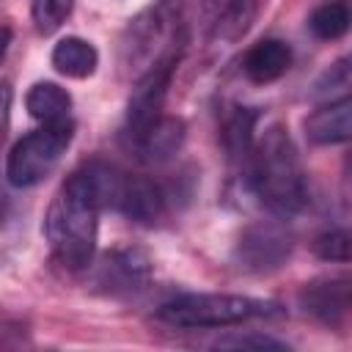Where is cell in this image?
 <instances>
[{
    "instance_id": "cell-1",
    "label": "cell",
    "mask_w": 352,
    "mask_h": 352,
    "mask_svg": "<svg viewBox=\"0 0 352 352\" xmlns=\"http://www.w3.org/2000/svg\"><path fill=\"white\" fill-rule=\"evenodd\" d=\"M245 184L258 198V204L278 220L294 217L308 204V176L300 151L283 124H272L256 138Z\"/></svg>"
},
{
    "instance_id": "cell-2",
    "label": "cell",
    "mask_w": 352,
    "mask_h": 352,
    "mask_svg": "<svg viewBox=\"0 0 352 352\" xmlns=\"http://www.w3.org/2000/svg\"><path fill=\"white\" fill-rule=\"evenodd\" d=\"M99 212L102 204L80 165L66 176L44 214V239L63 270L80 272L91 264L99 236Z\"/></svg>"
},
{
    "instance_id": "cell-3",
    "label": "cell",
    "mask_w": 352,
    "mask_h": 352,
    "mask_svg": "<svg viewBox=\"0 0 352 352\" xmlns=\"http://www.w3.org/2000/svg\"><path fill=\"white\" fill-rule=\"evenodd\" d=\"M187 0H157L135 19H129L126 30L118 41V63L126 74L138 72V77L162 55L182 50V16Z\"/></svg>"
},
{
    "instance_id": "cell-4",
    "label": "cell",
    "mask_w": 352,
    "mask_h": 352,
    "mask_svg": "<svg viewBox=\"0 0 352 352\" xmlns=\"http://www.w3.org/2000/svg\"><path fill=\"white\" fill-rule=\"evenodd\" d=\"M278 314L275 302L245 297V294H179L157 308V316L182 330H206V327H234L258 316Z\"/></svg>"
},
{
    "instance_id": "cell-5",
    "label": "cell",
    "mask_w": 352,
    "mask_h": 352,
    "mask_svg": "<svg viewBox=\"0 0 352 352\" xmlns=\"http://www.w3.org/2000/svg\"><path fill=\"white\" fill-rule=\"evenodd\" d=\"M74 138V124L55 121L22 135L6 157V179L11 187H33L52 173Z\"/></svg>"
},
{
    "instance_id": "cell-6",
    "label": "cell",
    "mask_w": 352,
    "mask_h": 352,
    "mask_svg": "<svg viewBox=\"0 0 352 352\" xmlns=\"http://www.w3.org/2000/svg\"><path fill=\"white\" fill-rule=\"evenodd\" d=\"M182 50H173L168 55H162L160 60H154L135 82L129 102H126V121H124V132L129 138V146L135 148L138 140L148 132V126L162 116V104L173 80V72L179 66Z\"/></svg>"
},
{
    "instance_id": "cell-7",
    "label": "cell",
    "mask_w": 352,
    "mask_h": 352,
    "mask_svg": "<svg viewBox=\"0 0 352 352\" xmlns=\"http://www.w3.org/2000/svg\"><path fill=\"white\" fill-rule=\"evenodd\" d=\"M292 256V236L275 220L253 223L242 231L236 242V261L245 272H272L280 270Z\"/></svg>"
},
{
    "instance_id": "cell-8",
    "label": "cell",
    "mask_w": 352,
    "mask_h": 352,
    "mask_svg": "<svg viewBox=\"0 0 352 352\" xmlns=\"http://www.w3.org/2000/svg\"><path fill=\"white\" fill-rule=\"evenodd\" d=\"M148 275H151V261L143 250L118 248L104 256L94 283L102 286L107 294H132L148 283Z\"/></svg>"
},
{
    "instance_id": "cell-9",
    "label": "cell",
    "mask_w": 352,
    "mask_h": 352,
    "mask_svg": "<svg viewBox=\"0 0 352 352\" xmlns=\"http://www.w3.org/2000/svg\"><path fill=\"white\" fill-rule=\"evenodd\" d=\"M302 314L314 316L327 327L344 324L349 314V280L346 278H316L297 294Z\"/></svg>"
},
{
    "instance_id": "cell-10",
    "label": "cell",
    "mask_w": 352,
    "mask_h": 352,
    "mask_svg": "<svg viewBox=\"0 0 352 352\" xmlns=\"http://www.w3.org/2000/svg\"><path fill=\"white\" fill-rule=\"evenodd\" d=\"M305 138L314 146H338L346 143L352 135V99L338 96L330 99L327 104L316 107L305 118Z\"/></svg>"
},
{
    "instance_id": "cell-11",
    "label": "cell",
    "mask_w": 352,
    "mask_h": 352,
    "mask_svg": "<svg viewBox=\"0 0 352 352\" xmlns=\"http://www.w3.org/2000/svg\"><path fill=\"white\" fill-rule=\"evenodd\" d=\"M289 66H292V47L280 38H261L242 58V72L256 85L280 80L289 72Z\"/></svg>"
},
{
    "instance_id": "cell-12",
    "label": "cell",
    "mask_w": 352,
    "mask_h": 352,
    "mask_svg": "<svg viewBox=\"0 0 352 352\" xmlns=\"http://www.w3.org/2000/svg\"><path fill=\"white\" fill-rule=\"evenodd\" d=\"M256 124H258L256 107H234V113L226 118V126H223V143H226L228 160L242 170V176L256 143Z\"/></svg>"
},
{
    "instance_id": "cell-13",
    "label": "cell",
    "mask_w": 352,
    "mask_h": 352,
    "mask_svg": "<svg viewBox=\"0 0 352 352\" xmlns=\"http://www.w3.org/2000/svg\"><path fill=\"white\" fill-rule=\"evenodd\" d=\"M182 143H184V121L173 116H160L148 126V132L138 140L135 151L146 162H165L182 148Z\"/></svg>"
},
{
    "instance_id": "cell-14",
    "label": "cell",
    "mask_w": 352,
    "mask_h": 352,
    "mask_svg": "<svg viewBox=\"0 0 352 352\" xmlns=\"http://www.w3.org/2000/svg\"><path fill=\"white\" fill-rule=\"evenodd\" d=\"M50 60H52L58 74L72 77V80H85V77H91L96 72L99 52H96V47L91 41H85L80 36H66L52 47Z\"/></svg>"
},
{
    "instance_id": "cell-15",
    "label": "cell",
    "mask_w": 352,
    "mask_h": 352,
    "mask_svg": "<svg viewBox=\"0 0 352 352\" xmlns=\"http://www.w3.org/2000/svg\"><path fill=\"white\" fill-rule=\"evenodd\" d=\"M25 107L28 113L41 121V124H55V121H69L72 113V96L66 88H60L58 82L41 80L33 82L25 94Z\"/></svg>"
},
{
    "instance_id": "cell-16",
    "label": "cell",
    "mask_w": 352,
    "mask_h": 352,
    "mask_svg": "<svg viewBox=\"0 0 352 352\" xmlns=\"http://www.w3.org/2000/svg\"><path fill=\"white\" fill-rule=\"evenodd\" d=\"M308 30L322 41H336L349 30V3L324 0L308 14Z\"/></svg>"
},
{
    "instance_id": "cell-17",
    "label": "cell",
    "mask_w": 352,
    "mask_h": 352,
    "mask_svg": "<svg viewBox=\"0 0 352 352\" xmlns=\"http://www.w3.org/2000/svg\"><path fill=\"white\" fill-rule=\"evenodd\" d=\"M264 0H228L226 11L217 16V33L228 41H236L256 22Z\"/></svg>"
},
{
    "instance_id": "cell-18",
    "label": "cell",
    "mask_w": 352,
    "mask_h": 352,
    "mask_svg": "<svg viewBox=\"0 0 352 352\" xmlns=\"http://www.w3.org/2000/svg\"><path fill=\"white\" fill-rule=\"evenodd\" d=\"M74 0H30V16L41 36L55 33L72 14Z\"/></svg>"
},
{
    "instance_id": "cell-19",
    "label": "cell",
    "mask_w": 352,
    "mask_h": 352,
    "mask_svg": "<svg viewBox=\"0 0 352 352\" xmlns=\"http://www.w3.org/2000/svg\"><path fill=\"white\" fill-rule=\"evenodd\" d=\"M314 253L322 258V261H338V264H346L349 261V234L344 228H333V231H324L314 239Z\"/></svg>"
},
{
    "instance_id": "cell-20",
    "label": "cell",
    "mask_w": 352,
    "mask_h": 352,
    "mask_svg": "<svg viewBox=\"0 0 352 352\" xmlns=\"http://www.w3.org/2000/svg\"><path fill=\"white\" fill-rule=\"evenodd\" d=\"M214 346H220V349H289L283 341H275V338L258 336V333H250V336H226V338H217Z\"/></svg>"
},
{
    "instance_id": "cell-21",
    "label": "cell",
    "mask_w": 352,
    "mask_h": 352,
    "mask_svg": "<svg viewBox=\"0 0 352 352\" xmlns=\"http://www.w3.org/2000/svg\"><path fill=\"white\" fill-rule=\"evenodd\" d=\"M346 88H349V58H341V60H336V63L324 72V77L316 82V94H330V91L346 94Z\"/></svg>"
},
{
    "instance_id": "cell-22",
    "label": "cell",
    "mask_w": 352,
    "mask_h": 352,
    "mask_svg": "<svg viewBox=\"0 0 352 352\" xmlns=\"http://www.w3.org/2000/svg\"><path fill=\"white\" fill-rule=\"evenodd\" d=\"M8 121H11V85L8 82H0V146L6 140Z\"/></svg>"
},
{
    "instance_id": "cell-23",
    "label": "cell",
    "mask_w": 352,
    "mask_h": 352,
    "mask_svg": "<svg viewBox=\"0 0 352 352\" xmlns=\"http://www.w3.org/2000/svg\"><path fill=\"white\" fill-rule=\"evenodd\" d=\"M8 44H11V30L8 28H0V60H3L6 50H8Z\"/></svg>"
},
{
    "instance_id": "cell-24",
    "label": "cell",
    "mask_w": 352,
    "mask_h": 352,
    "mask_svg": "<svg viewBox=\"0 0 352 352\" xmlns=\"http://www.w3.org/2000/svg\"><path fill=\"white\" fill-rule=\"evenodd\" d=\"M6 214H8V195H6V190L0 187V226H3Z\"/></svg>"
}]
</instances>
